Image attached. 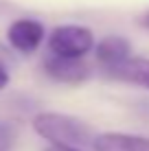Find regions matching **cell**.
Masks as SVG:
<instances>
[{
    "mask_svg": "<svg viewBox=\"0 0 149 151\" xmlns=\"http://www.w3.org/2000/svg\"><path fill=\"white\" fill-rule=\"evenodd\" d=\"M94 48V33L81 24H59L48 35V50L61 57H86Z\"/></svg>",
    "mask_w": 149,
    "mask_h": 151,
    "instance_id": "2",
    "label": "cell"
},
{
    "mask_svg": "<svg viewBox=\"0 0 149 151\" xmlns=\"http://www.w3.org/2000/svg\"><path fill=\"white\" fill-rule=\"evenodd\" d=\"M46 40V29L40 20L33 18H20L13 24H9L7 29V42L13 50L22 55L35 53Z\"/></svg>",
    "mask_w": 149,
    "mask_h": 151,
    "instance_id": "3",
    "label": "cell"
},
{
    "mask_svg": "<svg viewBox=\"0 0 149 151\" xmlns=\"http://www.w3.org/2000/svg\"><path fill=\"white\" fill-rule=\"evenodd\" d=\"M107 75L149 90V59H145V57H127L121 66H116Z\"/></svg>",
    "mask_w": 149,
    "mask_h": 151,
    "instance_id": "7",
    "label": "cell"
},
{
    "mask_svg": "<svg viewBox=\"0 0 149 151\" xmlns=\"http://www.w3.org/2000/svg\"><path fill=\"white\" fill-rule=\"evenodd\" d=\"M94 151H149V138L123 132H105L92 138Z\"/></svg>",
    "mask_w": 149,
    "mask_h": 151,
    "instance_id": "6",
    "label": "cell"
},
{
    "mask_svg": "<svg viewBox=\"0 0 149 151\" xmlns=\"http://www.w3.org/2000/svg\"><path fill=\"white\" fill-rule=\"evenodd\" d=\"M18 140V129L11 123L0 121V151H11Z\"/></svg>",
    "mask_w": 149,
    "mask_h": 151,
    "instance_id": "8",
    "label": "cell"
},
{
    "mask_svg": "<svg viewBox=\"0 0 149 151\" xmlns=\"http://www.w3.org/2000/svg\"><path fill=\"white\" fill-rule=\"evenodd\" d=\"M94 55L103 70L110 72L116 66H121L127 57H132V44L123 35H107L99 44H94Z\"/></svg>",
    "mask_w": 149,
    "mask_h": 151,
    "instance_id": "5",
    "label": "cell"
},
{
    "mask_svg": "<svg viewBox=\"0 0 149 151\" xmlns=\"http://www.w3.org/2000/svg\"><path fill=\"white\" fill-rule=\"evenodd\" d=\"M9 81H11V75H9V70H7V66L0 61V92L4 90V88L9 86Z\"/></svg>",
    "mask_w": 149,
    "mask_h": 151,
    "instance_id": "9",
    "label": "cell"
},
{
    "mask_svg": "<svg viewBox=\"0 0 149 151\" xmlns=\"http://www.w3.org/2000/svg\"><path fill=\"white\" fill-rule=\"evenodd\" d=\"M140 24H143V27H145V29H149V11H147L145 15H143V20H140Z\"/></svg>",
    "mask_w": 149,
    "mask_h": 151,
    "instance_id": "11",
    "label": "cell"
},
{
    "mask_svg": "<svg viewBox=\"0 0 149 151\" xmlns=\"http://www.w3.org/2000/svg\"><path fill=\"white\" fill-rule=\"evenodd\" d=\"M44 72L53 81L66 83V86L83 83L90 77V68L83 64V57H61L53 53L44 59Z\"/></svg>",
    "mask_w": 149,
    "mask_h": 151,
    "instance_id": "4",
    "label": "cell"
},
{
    "mask_svg": "<svg viewBox=\"0 0 149 151\" xmlns=\"http://www.w3.org/2000/svg\"><path fill=\"white\" fill-rule=\"evenodd\" d=\"M46 151H83V149H79V147H57V145H50Z\"/></svg>",
    "mask_w": 149,
    "mask_h": 151,
    "instance_id": "10",
    "label": "cell"
},
{
    "mask_svg": "<svg viewBox=\"0 0 149 151\" xmlns=\"http://www.w3.org/2000/svg\"><path fill=\"white\" fill-rule=\"evenodd\" d=\"M31 125L40 138H44L50 145H57V147L86 149L92 145V138H94V132L90 129V125L77 116H70V114L40 112L33 116Z\"/></svg>",
    "mask_w": 149,
    "mask_h": 151,
    "instance_id": "1",
    "label": "cell"
}]
</instances>
